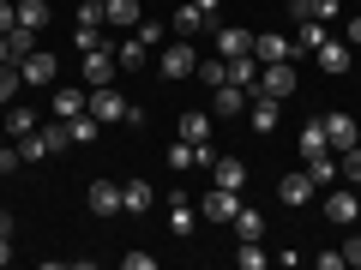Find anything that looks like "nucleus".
<instances>
[{
  "instance_id": "nucleus-1",
  "label": "nucleus",
  "mask_w": 361,
  "mask_h": 270,
  "mask_svg": "<svg viewBox=\"0 0 361 270\" xmlns=\"http://www.w3.org/2000/svg\"><path fill=\"white\" fill-rule=\"evenodd\" d=\"M85 108H90V115H97V120H133V127H139V120H145V108H133V103H127V96H121L115 84L90 90V96H85Z\"/></svg>"
},
{
  "instance_id": "nucleus-2",
  "label": "nucleus",
  "mask_w": 361,
  "mask_h": 270,
  "mask_svg": "<svg viewBox=\"0 0 361 270\" xmlns=\"http://www.w3.org/2000/svg\"><path fill=\"white\" fill-rule=\"evenodd\" d=\"M193 66H199V54H193V42H187V37H180V42H163V49H157V72L175 78V84H180V78H193Z\"/></svg>"
},
{
  "instance_id": "nucleus-3",
  "label": "nucleus",
  "mask_w": 361,
  "mask_h": 270,
  "mask_svg": "<svg viewBox=\"0 0 361 270\" xmlns=\"http://www.w3.org/2000/svg\"><path fill=\"white\" fill-rule=\"evenodd\" d=\"M235 210H241V193H229V186H211V193L199 198V222H217V229H229Z\"/></svg>"
},
{
  "instance_id": "nucleus-4",
  "label": "nucleus",
  "mask_w": 361,
  "mask_h": 270,
  "mask_svg": "<svg viewBox=\"0 0 361 270\" xmlns=\"http://www.w3.org/2000/svg\"><path fill=\"white\" fill-rule=\"evenodd\" d=\"M259 96L289 103V96H295V66H289V60H265V66H259Z\"/></svg>"
},
{
  "instance_id": "nucleus-5",
  "label": "nucleus",
  "mask_w": 361,
  "mask_h": 270,
  "mask_svg": "<svg viewBox=\"0 0 361 270\" xmlns=\"http://www.w3.org/2000/svg\"><path fill=\"white\" fill-rule=\"evenodd\" d=\"M115 78H121L115 49H90L85 54V90H103V84H115Z\"/></svg>"
},
{
  "instance_id": "nucleus-6",
  "label": "nucleus",
  "mask_w": 361,
  "mask_h": 270,
  "mask_svg": "<svg viewBox=\"0 0 361 270\" xmlns=\"http://www.w3.org/2000/svg\"><path fill=\"white\" fill-rule=\"evenodd\" d=\"M18 78H25V84H37V90H49L54 78H61V60H54V54H37V49H30L25 60H18Z\"/></svg>"
},
{
  "instance_id": "nucleus-7",
  "label": "nucleus",
  "mask_w": 361,
  "mask_h": 270,
  "mask_svg": "<svg viewBox=\"0 0 361 270\" xmlns=\"http://www.w3.org/2000/svg\"><path fill=\"white\" fill-rule=\"evenodd\" d=\"M277 115H283V108H277V96H259V90H253V103H247V127H253L259 139H271V132H277Z\"/></svg>"
},
{
  "instance_id": "nucleus-8",
  "label": "nucleus",
  "mask_w": 361,
  "mask_h": 270,
  "mask_svg": "<svg viewBox=\"0 0 361 270\" xmlns=\"http://www.w3.org/2000/svg\"><path fill=\"white\" fill-rule=\"evenodd\" d=\"M85 210H90V217H115V210H121V186H115V180H90Z\"/></svg>"
},
{
  "instance_id": "nucleus-9",
  "label": "nucleus",
  "mask_w": 361,
  "mask_h": 270,
  "mask_svg": "<svg viewBox=\"0 0 361 270\" xmlns=\"http://www.w3.org/2000/svg\"><path fill=\"white\" fill-rule=\"evenodd\" d=\"M313 193H319V186H313L307 168H295V174L277 180V198H283V205H313Z\"/></svg>"
},
{
  "instance_id": "nucleus-10",
  "label": "nucleus",
  "mask_w": 361,
  "mask_h": 270,
  "mask_svg": "<svg viewBox=\"0 0 361 270\" xmlns=\"http://www.w3.org/2000/svg\"><path fill=\"white\" fill-rule=\"evenodd\" d=\"M85 96H90V90H78V84H54V96H49V115H54V120H73V115H85Z\"/></svg>"
},
{
  "instance_id": "nucleus-11",
  "label": "nucleus",
  "mask_w": 361,
  "mask_h": 270,
  "mask_svg": "<svg viewBox=\"0 0 361 270\" xmlns=\"http://www.w3.org/2000/svg\"><path fill=\"white\" fill-rule=\"evenodd\" d=\"M211 180H217V186H229V193H241V186H247V162H241V156H223V150H217Z\"/></svg>"
},
{
  "instance_id": "nucleus-12",
  "label": "nucleus",
  "mask_w": 361,
  "mask_h": 270,
  "mask_svg": "<svg viewBox=\"0 0 361 270\" xmlns=\"http://www.w3.org/2000/svg\"><path fill=\"white\" fill-rule=\"evenodd\" d=\"M325 217H331V222H343V229H349V222L361 217V198L349 193V186H337V193H325Z\"/></svg>"
},
{
  "instance_id": "nucleus-13",
  "label": "nucleus",
  "mask_w": 361,
  "mask_h": 270,
  "mask_svg": "<svg viewBox=\"0 0 361 270\" xmlns=\"http://www.w3.org/2000/svg\"><path fill=\"white\" fill-rule=\"evenodd\" d=\"M151 205H157L151 180H145V174H133L127 186H121V210H133V217H139V210H151Z\"/></svg>"
},
{
  "instance_id": "nucleus-14",
  "label": "nucleus",
  "mask_w": 361,
  "mask_h": 270,
  "mask_svg": "<svg viewBox=\"0 0 361 270\" xmlns=\"http://www.w3.org/2000/svg\"><path fill=\"white\" fill-rule=\"evenodd\" d=\"M253 54H259V66H265V60H289V54H295V37L265 30V37H253Z\"/></svg>"
},
{
  "instance_id": "nucleus-15",
  "label": "nucleus",
  "mask_w": 361,
  "mask_h": 270,
  "mask_svg": "<svg viewBox=\"0 0 361 270\" xmlns=\"http://www.w3.org/2000/svg\"><path fill=\"white\" fill-rule=\"evenodd\" d=\"M313 54H319V66H325L331 78H337V72H349V60H355V49H349V42H331V37H325Z\"/></svg>"
},
{
  "instance_id": "nucleus-16",
  "label": "nucleus",
  "mask_w": 361,
  "mask_h": 270,
  "mask_svg": "<svg viewBox=\"0 0 361 270\" xmlns=\"http://www.w3.org/2000/svg\"><path fill=\"white\" fill-rule=\"evenodd\" d=\"M217 54L229 60V54H253V30L241 25H217Z\"/></svg>"
},
{
  "instance_id": "nucleus-17",
  "label": "nucleus",
  "mask_w": 361,
  "mask_h": 270,
  "mask_svg": "<svg viewBox=\"0 0 361 270\" xmlns=\"http://www.w3.org/2000/svg\"><path fill=\"white\" fill-rule=\"evenodd\" d=\"M247 103H253V90H247V84H217V103H211V115H241Z\"/></svg>"
},
{
  "instance_id": "nucleus-18",
  "label": "nucleus",
  "mask_w": 361,
  "mask_h": 270,
  "mask_svg": "<svg viewBox=\"0 0 361 270\" xmlns=\"http://www.w3.org/2000/svg\"><path fill=\"white\" fill-rule=\"evenodd\" d=\"M175 139H187V144H211V115H205V108H187Z\"/></svg>"
},
{
  "instance_id": "nucleus-19",
  "label": "nucleus",
  "mask_w": 361,
  "mask_h": 270,
  "mask_svg": "<svg viewBox=\"0 0 361 270\" xmlns=\"http://www.w3.org/2000/svg\"><path fill=\"white\" fill-rule=\"evenodd\" d=\"M115 60H121V72H139V66H151V60H157V54H151V49H145V42H139V37H127V42H115Z\"/></svg>"
},
{
  "instance_id": "nucleus-20",
  "label": "nucleus",
  "mask_w": 361,
  "mask_h": 270,
  "mask_svg": "<svg viewBox=\"0 0 361 270\" xmlns=\"http://www.w3.org/2000/svg\"><path fill=\"white\" fill-rule=\"evenodd\" d=\"M325 144L343 156L349 144H355V120H349V115H325Z\"/></svg>"
},
{
  "instance_id": "nucleus-21",
  "label": "nucleus",
  "mask_w": 361,
  "mask_h": 270,
  "mask_svg": "<svg viewBox=\"0 0 361 270\" xmlns=\"http://www.w3.org/2000/svg\"><path fill=\"white\" fill-rule=\"evenodd\" d=\"M97 132H103V120L90 115V108H85V115H73V120H66V139H73V144H85V150L97 144Z\"/></svg>"
},
{
  "instance_id": "nucleus-22",
  "label": "nucleus",
  "mask_w": 361,
  "mask_h": 270,
  "mask_svg": "<svg viewBox=\"0 0 361 270\" xmlns=\"http://www.w3.org/2000/svg\"><path fill=\"white\" fill-rule=\"evenodd\" d=\"M229 84L259 90V54H229Z\"/></svg>"
},
{
  "instance_id": "nucleus-23",
  "label": "nucleus",
  "mask_w": 361,
  "mask_h": 270,
  "mask_svg": "<svg viewBox=\"0 0 361 270\" xmlns=\"http://www.w3.org/2000/svg\"><path fill=\"white\" fill-rule=\"evenodd\" d=\"M325 42V18H295V54H313Z\"/></svg>"
},
{
  "instance_id": "nucleus-24",
  "label": "nucleus",
  "mask_w": 361,
  "mask_h": 270,
  "mask_svg": "<svg viewBox=\"0 0 361 270\" xmlns=\"http://www.w3.org/2000/svg\"><path fill=\"white\" fill-rule=\"evenodd\" d=\"M169 229H175V240H187V234L199 229V205H187V198H175V210H169Z\"/></svg>"
},
{
  "instance_id": "nucleus-25",
  "label": "nucleus",
  "mask_w": 361,
  "mask_h": 270,
  "mask_svg": "<svg viewBox=\"0 0 361 270\" xmlns=\"http://www.w3.org/2000/svg\"><path fill=\"white\" fill-rule=\"evenodd\" d=\"M139 0H109V18H103V25H115V30H133V25H139Z\"/></svg>"
},
{
  "instance_id": "nucleus-26",
  "label": "nucleus",
  "mask_w": 361,
  "mask_h": 270,
  "mask_svg": "<svg viewBox=\"0 0 361 270\" xmlns=\"http://www.w3.org/2000/svg\"><path fill=\"white\" fill-rule=\"evenodd\" d=\"M307 174H313V186H331L343 168H337V156H331V150H319V156H307Z\"/></svg>"
},
{
  "instance_id": "nucleus-27",
  "label": "nucleus",
  "mask_w": 361,
  "mask_h": 270,
  "mask_svg": "<svg viewBox=\"0 0 361 270\" xmlns=\"http://www.w3.org/2000/svg\"><path fill=\"white\" fill-rule=\"evenodd\" d=\"M205 25H211V13H199L193 0H187V6L175 13V37H193V30H205Z\"/></svg>"
},
{
  "instance_id": "nucleus-28",
  "label": "nucleus",
  "mask_w": 361,
  "mask_h": 270,
  "mask_svg": "<svg viewBox=\"0 0 361 270\" xmlns=\"http://www.w3.org/2000/svg\"><path fill=\"white\" fill-rule=\"evenodd\" d=\"M319 150H331V144H325V115L301 127V156H319Z\"/></svg>"
},
{
  "instance_id": "nucleus-29",
  "label": "nucleus",
  "mask_w": 361,
  "mask_h": 270,
  "mask_svg": "<svg viewBox=\"0 0 361 270\" xmlns=\"http://www.w3.org/2000/svg\"><path fill=\"white\" fill-rule=\"evenodd\" d=\"M133 37H139L145 49L157 54V49H163V42H169V25H157V18H139V25H133Z\"/></svg>"
},
{
  "instance_id": "nucleus-30",
  "label": "nucleus",
  "mask_w": 361,
  "mask_h": 270,
  "mask_svg": "<svg viewBox=\"0 0 361 270\" xmlns=\"http://www.w3.org/2000/svg\"><path fill=\"white\" fill-rule=\"evenodd\" d=\"M193 78H199V84H211V90L229 84V60H199V66H193Z\"/></svg>"
},
{
  "instance_id": "nucleus-31",
  "label": "nucleus",
  "mask_w": 361,
  "mask_h": 270,
  "mask_svg": "<svg viewBox=\"0 0 361 270\" xmlns=\"http://www.w3.org/2000/svg\"><path fill=\"white\" fill-rule=\"evenodd\" d=\"M235 234H241V240H259V234H265V217H259V210H235Z\"/></svg>"
},
{
  "instance_id": "nucleus-32",
  "label": "nucleus",
  "mask_w": 361,
  "mask_h": 270,
  "mask_svg": "<svg viewBox=\"0 0 361 270\" xmlns=\"http://www.w3.org/2000/svg\"><path fill=\"white\" fill-rule=\"evenodd\" d=\"M235 264H241V270H265V264H271V252H265L259 240H241V252H235Z\"/></svg>"
},
{
  "instance_id": "nucleus-33",
  "label": "nucleus",
  "mask_w": 361,
  "mask_h": 270,
  "mask_svg": "<svg viewBox=\"0 0 361 270\" xmlns=\"http://www.w3.org/2000/svg\"><path fill=\"white\" fill-rule=\"evenodd\" d=\"M18 25H25V30H42V25H49V0H25V6H18Z\"/></svg>"
},
{
  "instance_id": "nucleus-34",
  "label": "nucleus",
  "mask_w": 361,
  "mask_h": 270,
  "mask_svg": "<svg viewBox=\"0 0 361 270\" xmlns=\"http://www.w3.org/2000/svg\"><path fill=\"white\" fill-rule=\"evenodd\" d=\"M6 49H13V60H25V54L37 49V30H25V25H13V30H6Z\"/></svg>"
},
{
  "instance_id": "nucleus-35",
  "label": "nucleus",
  "mask_w": 361,
  "mask_h": 270,
  "mask_svg": "<svg viewBox=\"0 0 361 270\" xmlns=\"http://www.w3.org/2000/svg\"><path fill=\"white\" fill-rule=\"evenodd\" d=\"M18 156H25V162H42V156H54V150H49L42 132H25V139H18Z\"/></svg>"
},
{
  "instance_id": "nucleus-36",
  "label": "nucleus",
  "mask_w": 361,
  "mask_h": 270,
  "mask_svg": "<svg viewBox=\"0 0 361 270\" xmlns=\"http://www.w3.org/2000/svg\"><path fill=\"white\" fill-rule=\"evenodd\" d=\"M6 132H13V139L37 132V115H30V108H6Z\"/></svg>"
},
{
  "instance_id": "nucleus-37",
  "label": "nucleus",
  "mask_w": 361,
  "mask_h": 270,
  "mask_svg": "<svg viewBox=\"0 0 361 270\" xmlns=\"http://www.w3.org/2000/svg\"><path fill=\"white\" fill-rule=\"evenodd\" d=\"M18 84H25V78H18V66H0V108L18 96Z\"/></svg>"
},
{
  "instance_id": "nucleus-38",
  "label": "nucleus",
  "mask_w": 361,
  "mask_h": 270,
  "mask_svg": "<svg viewBox=\"0 0 361 270\" xmlns=\"http://www.w3.org/2000/svg\"><path fill=\"white\" fill-rule=\"evenodd\" d=\"M337 168H343V180H349V186H361V144H349Z\"/></svg>"
},
{
  "instance_id": "nucleus-39",
  "label": "nucleus",
  "mask_w": 361,
  "mask_h": 270,
  "mask_svg": "<svg viewBox=\"0 0 361 270\" xmlns=\"http://www.w3.org/2000/svg\"><path fill=\"white\" fill-rule=\"evenodd\" d=\"M42 139H49V150H66V144H73V139H66V120H54V127H42Z\"/></svg>"
},
{
  "instance_id": "nucleus-40",
  "label": "nucleus",
  "mask_w": 361,
  "mask_h": 270,
  "mask_svg": "<svg viewBox=\"0 0 361 270\" xmlns=\"http://www.w3.org/2000/svg\"><path fill=\"white\" fill-rule=\"evenodd\" d=\"M313 18H325V25H331V18H343V0H313Z\"/></svg>"
},
{
  "instance_id": "nucleus-41",
  "label": "nucleus",
  "mask_w": 361,
  "mask_h": 270,
  "mask_svg": "<svg viewBox=\"0 0 361 270\" xmlns=\"http://www.w3.org/2000/svg\"><path fill=\"white\" fill-rule=\"evenodd\" d=\"M343 42H349V49H361V13H349V25H343Z\"/></svg>"
},
{
  "instance_id": "nucleus-42",
  "label": "nucleus",
  "mask_w": 361,
  "mask_h": 270,
  "mask_svg": "<svg viewBox=\"0 0 361 270\" xmlns=\"http://www.w3.org/2000/svg\"><path fill=\"white\" fill-rule=\"evenodd\" d=\"M343 264H355V270H361V234H355V240H343Z\"/></svg>"
},
{
  "instance_id": "nucleus-43",
  "label": "nucleus",
  "mask_w": 361,
  "mask_h": 270,
  "mask_svg": "<svg viewBox=\"0 0 361 270\" xmlns=\"http://www.w3.org/2000/svg\"><path fill=\"white\" fill-rule=\"evenodd\" d=\"M13 25H18V6H6V0H0V37H6Z\"/></svg>"
},
{
  "instance_id": "nucleus-44",
  "label": "nucleus",
  "mask_w": 361,
  "mask_h": 270,
  "mask_svg": "<svg viewBox=\"0 0 361 270\" xmlns=\"http://www.w3.org/2000/svg\"><path fill=\"white\" fill-rule=\"evenodd\" d=\"M13 264V234H0V270Z\"/></svg>"
},
{
  "instance_id": "nucleus-45",
  "label": "nucleus",
  "mask_w": 361,
  "mask_h": 270,
  "mask_svg": "<svg viewBox=\"0 0 361 270\" xmlns=\"http://www.w3.org/2000/svg\"><path fill=\"white\" fill-rule=\"evenodd\" d=\"M0 66H18V60H13V49H6V37H0Z\"/></svg>"
},
{
  "instance_id": "nucleus-46",
  "label": "nucleus",
  "mask_w": 361,
  "mask_h": 270,
  "mask_svg": "<svg viewBox=\"0 0 361 270\" xmlns=\"http://www.w3.org/2000/svg\"><path fill=\"white\" fill-rule=\"evenodd\" d=\"M0 234H13V210H0Z\"/></svg>"
},
{
  "instance_id": "nucleus-47",
  "label": "nucleus",
  "mask_w": 361,
  "mask_h": 270,
  "mask_svg": "<svg viewBox=\"0 0 361 270\" xmlns=\"http://www.w3.org/2000/svg\"><path fill=\"white\" fill-rule=\"evenodd\" d=\"M193 6H199V13H217V6H223V0H193Z\"/></svg>"
},
{
  "instance_id": "nucleus-48",
  "label": "nucleus",
  "mask_w": 361,
  "mask_h": 270,
  "mask_svg": "<svg viewBox=\"0 0 361 270\" xmlns=\"http://www.w3.org/2000/svg\"><path fill=\"white\" fill-rule=\"evenodd\" d=\"M355 144H361V120H355Z\"/></svg>"
}]
</instances>
